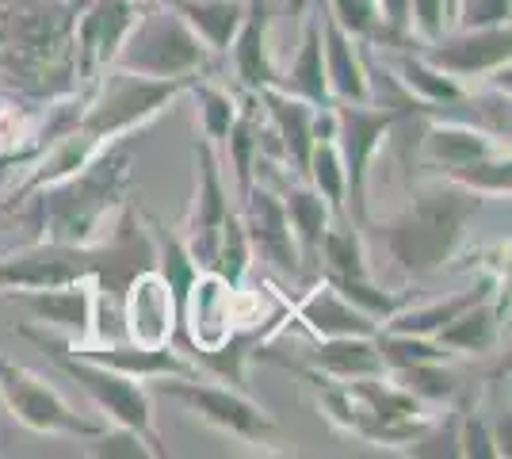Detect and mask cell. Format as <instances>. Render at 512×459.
<instances>
[{
	"label": "cell",
	"instance_id": "6da1fadb",
	"mask_svg": "<svg viewBox=\"0 0 512 459\" xmlns=\"http://www.w3.org/2000/svg\"><path fill=\"white\" fill-rule=\"evenodd\" d=\"M130 150L123 142H111L100 150L85 169L62 176L54 184H43L31 192L27 222L35 230V241L50 245H96L104 234L111 211L123 207V192L130 184Z\"/></svg>",
	"mask_w": 512,
	"mask_h": 459
},
{
	"label": "cell",
	"instance_id": "7a4b0ae2",
	"mask_svg": "<svg viewBox=\"0 0 512 459\" xmlns=\"http://www.w3.org/2000/svg\"><path fill=\"white\" fill-rule=\"evenodd\" d=\"M482 211V196H474L459 184H432L417 188V196L394 222H386L383 238L394 264L406 276H428L444 261L455 257V249L467 238V226Z\"/></svg>",
	"mask_w": 512,
	"mask_h": 459
},
{
	"label": "cell",
	"instance_id": "3957f363",
	"mask_svg": "<svg viewBox=\"0 0 512 459\" xmlns=\"http://www.w3.org/2000/svg\"><path fill=\"white\" fill-rule=\"evenodd\" d=\"M195 77H138L127 69L107 66V77L96 85V92L88 96L73 119V131L88 138L96 150H104L111 142H119L123 134L146 127L153 115L169 108L180 92L192 88Z\"/></svg>",
	"mask_w": 512,
	"mask_h": 459
},
{
	"label": "cell",
	"instance_id": "277c9868",
	"mask_svg": "<svg viewBox=\"0 0 512 459\" xmlns=\"http://www.w3.org/2000/svg\"><path fill=\"white\" fill-rule=\"evenodd\" d=\"M207 58H211V50L188 27V20L165 0V4H153V8L138 12V20L130 23L127 39H123L111 66L138 73V77L169 81V77H199L207 69Z\"/></svg>",
	"mask_w": 512,
	"mask_h": 459
},
{
	"label": "cell",
	"instance_id": "5b68a950",
	"mask_svg": "<svg viewBox=\"0 0 512 459\" xmlns=\"http://www.w3.org/2000/svg\"><path fill=\"white\" fill-rule=\"evenodd\" d=\"M20 333L27 341H35L39 349L62 368L81 391L92 398V406L107 414L111 425H123V429H134L138 437L146 440L153 448V456L165 459V448H161V437H157V429H153V410H150V394L142 387V379H130L123 372H111L104 364H92L85 356H73V352L65 349V341H54V337H46L39 329L31 326H20Z\"/></svg>",
	"mask_w": 512,
	"mask_h": 459
},
{
	"label": "cell",
	"instance_id": "8992f818",
	"mask_svg": "<svg viewBox=\"0 0 512 459\" xmlns=\"http://www.w3.org/2000/svg\"><path fill=\"white\" fill-rule=\"evenodd\" d=\"M406 108H398V104H383L379 108L371 100L367 104H348V100L333 104V119H337L333 142H337L344 161V207H348V219L356 222L367 219V173H371V157L383 146L390 127L406 115Z\"/></svg>",
	"mask_w": 512,
	"mask_h": 459
},
{
	"label": "cell",
	"instance_id": "52a82bcc",
	"mask_svg": "<svg viewBox=\"0 0 512 459\" xmlns=\"http://www.w3.org/2000/svg\"><path fill=\"white\" fill-rule=\"evenodd\" d=\"M153 387L176 398V402H184L207 425L245 440V444H272V437H276V421L264 414L245 391L214 387V383H203L199 375H161Z\"/></svg>",
	"mask_w": 512,
	"mask_h": 459
},
{
	"label": "cell",
	"instance_id": "ba28073f",
	"mask_svg": "<svg viewBox=\"0 0 512 459\" xmlns=\"http://www.w3.org/2000/svg\"><path fill=\"white\" fill-rule=\"evenodd\" d=\"M0 398H4L8 414L16 417L20 425H27L31 433L92 440L104 429V421L81 417L46 379H39V375L20 368V364H12V360H4V356H0Z\"/></svg>",
	"mask_w": 512,
	"mask_h": 459
},
{
	"label": "cell",
	"instance_id": "9c48e42d",
	"mask_svg": "<svg viewBox=\"0 0 512 459\" xmlns=\"http://www.w3.org/2000/svg\"><path fill=\"white\" fill-rule=\"evenodd\" d=\"M425 62L444 69L455 81H470L493 73L497 66H509L512 58V31L509 23L497 27H459L455 35H440L436 43H425Z\"/></svg>",
	"mask_w": 512,
	"mask_h": 459
},
{
	"label": "cell",
	"instance_id": "30bf717a",
	"mask_svg": "<svg viewBox=\"0 0 512 459\" xmlns=\"http://www.w3.org/2000/svg\"><path fill=\"white\" fill-rule=\"evenodd\" d=\"M134 0H85V16H77L73 43H77V77L92 81L100 66H111L127 39L130 23L138 20Z\"/></svg>",
	"mask_w": 512,
	"mask_h": 459
},
{
	"label": "cell",
	"instance_id": "8fae6325",
	"mask_svg": "<svg viewBox=\"0 0 512 459\" xmlns=\"http://www.w3.org/2000/svg\"><path fill=\"white\" fill-rule=\"evenodd\" d=\"M123 318H127V341L134 345H146V349L172 345L180 314H176V299H172L165 276L157 272V264L130 276L127 291H123Z\"/></svg>",
	"mask_w": 512,
	"mask_h": 459
},
{
	"label": "cell",
	"instance_id": "7c38bea8",
	"mask_svg": "<svg viewBox=\"0 0 512 459\" xmlns=\"http://www.w3.org/2000/svg\"><path fill=\"white\" fill-rule=\"evenodd\" d=\"M241 199H245L241 226L249 234L253 253H260V261H268L283 276H302V257L295 238H291L287 215H283V199L276 192H268V188H260L256 180Z\"/></svg>",
	"mask_w": 512,
	"mask_h": 459
},
{
	"label": "cell",
	"instance_id": "4fadbf2b",
	"mask_svg": "<svg viewBox=\"0 0 512 459\" xmlns=\"http://www.w3.org/2000/svg\"><path fill=\"white\" fill-rule=\"evenodd\" d=\"M195 161H199V192H195V211L188 222V253L203 272H211L214 264V245H218V230L230 215V199H226V184L218 173V153L214 142L199 138L195 142Z\"/></svg>",
	"mask_w": 512,
	"mask_h": 459
},
{
	"label": "cell",
	"instance_id": "5bb4252c",
	"mask_svg": "<svg viewBox=\"0 0 512 459\" xmlns=\"http://www.w3.org/2000/svg\"><path fill=\"white\" fill-rule=\"evenodd\" d=\"M16 303L43 322L46 329H58L69 345L88 341L92 329V280H77V284H58V287H31V291H8Z\"/></svg>",
	"mask_w": 512,
	"mask_h": 459
},
{
	"label": "cell",
	"instance_id": "9a60e30c",
	"mask_svg": "<svg viewBox=\"0 0 512 459\" xmlns=\"http://www.w3.org/2000/svg\"><path fill=\"white\" fill-rule=\"evenodd\" d=\"M318 20L329 96L333 100H348V104H367L371 100V77H367V66H363L360 39H352L348 31H341L325 8H318Z\"/></svg>",
	"mask_w": 512,
	"mask_h": 459
},
{
	"label": "cell",
	"instance_id": "2e32d148",
	"mask_svg": "<svg viewBox=\"0 0 512 459\" xmlns=\"http://www.w3.org/2000/svg\"><path fill=\"white\" fill-rule=\"evenodd\" d=\"M256 100L264 104L268 119H272V131H276V138H279L283 161L299 176H306V161H310V150H314V111L318 108L279 85L260 88Z\"/></svg>",
	"mask_w": 512,
	"mask_h": 459
},
{
	"label": "cell",
	"instance_id": "e0dca14e",
	"mask_svg": "<svg viewBox=\"0 0 512 459\" xmlns=\"http://www.w3.org/2000/svg\"><path fill=\"white\" fill-rule=\"evenodd\" d=\"M283 322H287V310H279L276 318H268L264 326L226 333L218 345H207V349H184V352H188V360H192L199 372L214 375L218 383H230L234 391H245V364L253 360L260 345H268V337H272Z\"/></svg>",
	"mask_w": 512,
	"mask_h": 459
},
{
	"label": "cell",
	"instance_id": "ac0fdd59",
	"mask_svg": "<svg viewBox=\"0 0 512 459\" xmlns=\"http://www.w3.org/2000/svg\"><path fill=\"white\" fill-rule=\"evenodd\" d=\"M291 314H295L314 337H375V333H379V322L367 318L363 310H356L329 280L318 287H310V295L299 299Z\"/></svg>",
	"mask_w": 512,
	"mask_h": 459
},
{
	"label": "cell",
	"instance_id": "d6986e66",
	"mask_svg": "<svg viewBox=\"0 0 512 459\" xmlns=\"http://www.w3.org/2000/svg\"><path fill=\"white\" fill-rule=\"evenodd\" d=\"M509 310V295L505 287L497 284L493 295H486L482 303L467 306L459 318H451L440 333H432V341L444 352H463V356H482L497 345V333H501V318Z\"/></svg>",
	"mask_w": 512,
	"mask_h": 459
},
{
	"label": "cell",
	"instance_id": "ffe728a7",
	"mask_svg": "<svg viewBox=\"0 0 512 459\" xmlns=\"http://www.w3.org/2000/svg\"><path fill=\"white\" fill-rule=\"evenodd\" d=\"M230 50H234L237 77L249 92L283 85V77L272 66V50H268V0H249L245 4V20L237 27Z\"/></svg>",
	"mask_w": 512,
	"mask_h": 459
},
{
	"label": "cell",
	"instance_id": "44dd1931",
	"mask_svg": "<svg viewBox=\"0 0 512 459\" xmlns=\"http://www.w3.org/2000/svg\"><path fill=\"white\" fill-rule=\"evenodd\" d=\"M314 372L329 379H367V375H386V364L379 356L375 337H318V345L306 352Z\"/></svg>",
	"mask_w": 512,
	"mask_h": 459
},
{
	"label": "cell",
	"instance_id": "7402d4cb",
	"mask_svg": "<svg viewBox=\"0 0 512 459\" xmlns=\"http://www.w3.org/2000/svg\"><path fill=\"white\" fill-rule=\"evenodd\" d=\"M283 215H287V226H291V238L299 245L302 257V272H318V253H321V238L333 222V211L329 203L314 192V188H287L283 192Z\"/></svg>",
	"mask_w": 512,
	"mask_h": 459
},
{
	"label": "cell",
	"instance_id": "603a6c76",
	"mask_svg": "<svg viewBox=\"0 0 512 459\" xmlns=\"http://www.w3.org/2000/svg\"><path fill=\"white\" fill-rule=\"evenodd\" d=\"M425 146V157L436 161V165H467V161H478V157H490V153H501L497 138L486 134L482 127H470L463 119H451V123H432L421 138Z\"/></svg>",
	"mask_w": 512,
	"mask_h": 459
},
{
	"label": "cell",
	"instance_id": "cb8c5ba5",
	"mask_svg": "<svg viewBox=\"0 0 512 459\" xmlns=\"http://www.w3.org/2000/svg\"><path fill=\"white\" fill-rule=\"evenodd\" d=\"M169 4L188 20V27L203 39L207 50L230 54L237 27L245 20V4L241 0H169Z\"/></svg>",
	"mask_w": 512,
	"mask_h": 459
},
{
	"label": "cell",
	"instance_id": "d4e9b609",
	"mask_svg": "<svg viewBox=\"0 0 512 459\" xmlns=\"http://www.w3.org/2000/svg\"><path fill=\"white\" fill-rule=\"evenodd\" d=\"M279 88L295 92V96H302V100H306V104H314V108H329V104H333V96H329V81H325V54H321L318 8H314V16H310L306 31H302L299 54H295L291 73L283 77V85Z\"/></svg>",
	"mask_w": 512,
	"mask_h": 459
},
{
	"label": "cell",
	"instance_id": "484cf974",
	"mask_svg": "<svg viewBox=\"0 0 512 459\" xmlns=\"http://www.w3.org/2000/svg\"><path fill=\"white\" fill-rule=\"evenodd\" d=\"M501 284L497 276H486L478 287H470V291H459V295H451V299H440V303L432 306H413V310H398V314H390L386 318V329H394V333H417V337H432V333H440V329L448 326L451 318H459L467 306L482 303L486 295H493V287Z\"/></svg>",
	"mask_w": 512,
	"mask_h": 459
},
{
	"label": "cell",
	"instance_id": "4316f807",
	"mask_svg": "<svg viewBox=\"0 0 512 459\" xmlns=\"http://www.w3.org/2000/svg\"><path fill=\"white\" fill-rule=\"evenodd\" d=\"M398 73H402L398 81L406 85L409 96L421 100V111L448 108V104H459V100L467 96L463 81L448 77L444 69H436L432 62H425L421 54H402V58H398Z\"/></svg>",
	"mask_w": 512,
	"mask_h": 459
},
{
	"label": "cell",
	"instance_id": "83f0119b",
	"mask_svg": "<svg viewBox=\"0 0 512 459\" xmlns=\"http://www.w3.org/2000/svg\"><path fill=\"white\" fill-rule=\"evenodd\" d=\"M226 150H230V161H234V176H237V192L245 196L256 180V157H260V119H256V92H249V100L237 108L234 127L226 131Z\"/></svg>",
	"mask_w": 512,
	"mask_h": 459
},
{
	"label": "cell",
	"instance_id": "f1b7e54d",
	"mask_svg": "<svg viewBox=\"0 0 512 459\" xmlns=\"http://www.w3.org/2000/svg\"><path fill=\"white\" fill-rule=\"evenodd\" d=\"M306 180H310V188L329 203L333 219L337 222L348 219V207H344V161L333 138H318V142H314L310 161H306Z\"/></svg>",
	"mask_w": 512,
	"mask_h": 459
},
{
	"label": "cell",
	"instance_id": "f546056e",
	"mask_svg": "<svg viewBox=\"0 0 512 459\" xmlns=\"http://www.w3.org/2000/svg\"><path fill=\"white\" fill-rule=\"evenodd\" d=\"M318 261H325V276H371L367 272V253H363L360 222L341 219L337 226L329 222L321 238Z\"/></svg>",
	"mask_w": 512,
	"mask_h": 459
},
{
	"label": "cell",
	"instance_id": "4dcf8cb0",
	"mask_svg": "<svg viewBox=\"0 0 512 459\" xmlns=\"http://www.w3.org/2000/svg\"><path fill=\"white\" fill-rule=\"evenodd\" d=\"M249 261H253V245H249V234L241 226V215H226L222 230H218V245H214V264L211 272L222 280L226 287H241L245 272H249Z\"/></svg>",
	"mask_w": 512,
	"mask_h": 459
},
{
	"label": "cell",
	"instance_id": "1f68e13d",
	"mask_svg": "<svg viewBox=\"0 0 512 459\" xmlns=\"http://www.w3.org/2000/svg\"><path fill=\"white\" fill-rule=\"evenodd\" d=\"M390 383H398L417 402H451L459 383L444 368V360H425V364H406V368H390Z\"/></svg>",
	"mask_w": 512,
	"mask_h": 459
},
{
	"label": "cell",
	"instance_id": "d6a6232c",
	"mask_svg": "<svg viewBox=\"0 0 512 459\" xmlns=\"http://www.w3.org/2000/svg\"><path fill=\"white\" fill-rule=\"evenodd\" d=\"M444 176L451 184L474 192V196H509L512 188V165L509 157H501V153L478 157V161H467V165H451V169H444Z\"/></svg>",
	"mask_w": 512,
	"mask_h": 459
},
{
	"label": "cell",
	"instance_id": "836d02e7",
	"mask_svg": "<svg viewBox=\"0 0 512 459\" xmlns=\"http://www.w3.org/2000/svg\"><path fill=\"white\" fill-rule=\"evenodd\" d=\"M192 92H195V100H199V123H203V138L218 146V142L226 138V131L234 127L237 108H241V104H237L226 88L211 85V81H203V77H195V81H192Z\"/></svg>",
	"mask_w": 512,
	"mask_h": 459
},
{
	"label": "cell",
	"instance_id": "e575fe53",
	"mask_svg": "<svg viewBox=\"0 0 512 459\" xmlns=\"http://www.w3.org/2000/svg\"><path fill=\"white\" fill-rule=\"evenodd\" d=\"M325 280L337 287V291H341L344 299L356 306V310H363L367 318H375L379 326H383L390 314H398V310L406 306L402 295H390V291L371 284V276H325Z\"/></svg>",
	"mask_w": 512,
	"mask_h": 459
},
{
	"label": "cell",
	"instance_id": "d590c367",
	"mask_svg": "<svg viewBox=\"0 0 512 459\" xmlns=\"http://www.w3.org/2000/svg\"><path fill=\"white\" fill-rule=\"evenodd\" d=\"M333 23L348 31L352 39H375L379 31V12H375V0H325L321 4Z\"/></svg>",
	"mask_w": 512,
	"mask_h": 459
},
{
	"label": "cell",
	"instance_id": "8d00e7d4",
	"mask_svg": "<svg viewBox=\"0 0 512 459\" xmlns=\"http://www.w3.org/2000/svg\"><path fill=\"white\" fill-rule=\"evenodd\" d=\"M96 444L88 448V456H96V459H115V456H123V459H146V456H153V448L146 444V440L138 437L134 429H123V425H115V429H100L96 433ZM157 459V456H153Z\"/></svg>",
	"mask_w": 512,
	"mask_h": 459
},
{
	"label": "cell",
	"instance_id": "74e56055",
	"mask_svg": "<svg viewBox=\"0 0 512 459\" xmlns=\"http://www.w3.org/2000/svg\"><path fill=\"white\" fill-rule=\"evenodd\" d=\"M451 27L444 0H409V31H417V43H436Z\"/></svg>",
	"mask_w": 512,
	"mask_h": 459
},
{
	"label": "cell",
	"instance_id": "f35d334b",
	"mask_svg": "<svg viewBox=\"0 0 512 459\" xmlns=\"http://www.w3.org/2000/svg\"><path fill=\"white\" fill-rule=\"evenodd\" d=\"M459 456L467 459H497V437H493V429L486 425V417L478 414H463L459 417Z\"/></svg>",
	"mask_w": 512,
	"mask_h": 459
},
{
	"label": "cell",
	"instance_id": "ab89813d",
	"mask_svg": "<svg viewBox=\"0 0 512 459\" xmlns=\"http://www.w3.org/2000/svg\"><path fill=\"white\" fill-rule=\"evenodd\" d=\"M512 0H459L455 27H497L509 23Z\"/></svg>",
	"mask_w": 512,
	"mask_h": 459
},
{
	"label": "cell",
	"instance_id": "60d3db41",
	"mask_svg": "<svg viewBox=\"0 0 512 459\" xmlns=\"http://www.w3.org/2000/svg\"><path fill=\"white\" fill-rule=\"evenodd\" d=\"M448 4V16H451V23H455V12H459V0H444Z\"/></svg>",
	"mask_w": 512,
	"mask_h": 459
},
{
	"label": "cell",
	"instance_id": "b9f144b4",
	"mask_svg": "<svg viewBox=\"0 0 512 459\" xmlns=\"http://www.w3.org/2000/svg\"><path fill=\"white\" fill-rule=\"evenodd\" d=\"M321 4H325V0H314V8H321Z\"/></svg>",
	"mask_w": 512,
	"mask_h": 459
}]
</instances>
